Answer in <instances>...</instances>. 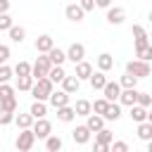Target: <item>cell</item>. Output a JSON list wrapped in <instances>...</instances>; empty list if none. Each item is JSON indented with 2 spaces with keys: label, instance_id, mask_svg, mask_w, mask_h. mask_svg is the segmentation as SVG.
<instances>
[{
  "label": "cell",
  "instance_id": "cell-1",
  "mask_svg": "<svg viewBox=\"0 0 152 152\" xmlns=\"http://www.w3.org/2000/svg\"><path fill=\"white\" fill-rule=\"evenodd\" d=\"M55 90V83L48 78V76H43V78H36L33 81V86H31V97L33 100H43V102H48V97H50V93Z\"/></svg>",
  "mask_w": 152,
  "mask_h": 152
},
{
  "label": "cell",
  "instance_id": "cell-2",
  "mask_svg": "<svg viewBox=\"0 0 152 152\" xmlns=\"http://www.w3.org/2000/svg\"><path fill=\"white\" fill-rule=\"evenodd\" d=\"M33 145H36L33 131H31V128H19V135H17V140H14V147H17L19 152H28Z\"/></svg>",
  "mask_w": 152,
  "mask_h": 152
},
{
  "label": "cell",
  "instance_id": "cell-3",
  "mask_svg": "<svg viewBox=\"0 0 152 152\" xmlns=\"http://www.w3.org/2000/svg\"><path fill=\"white\" fill-rule=\"evenodd\" d=\"M50 66H52V62L48 59V55L38 52V59L31 64V76H33V81H36V78H43V76H48Z\"/></svg>",
  "mask_w": 152,
  "mask_h": 152
},
{
  "label": "cell",
  "instance_id": "cell-4",
  "mask_svg": "<svg viewBox=\"0 0 152 152\" xmlns=\"http://www.w3.org/2000/svg\"><path fill=\"white\" fill-rule=\"evenodd\" d=\"M126 71L138 78H147L152 69H150V62H145V59H131V62H126Z\"/></svg>",
  "mask_w": 152,
  "mask_h": 152
},
{
  "label": "cell",
  "instance_id": "cell-5",
  "mask_svg": "<svg viewBox=\"0 0 152 152\" xmlns=\"http://www.w3.org/2000/svg\"><path fill=\"white\" fill-rule=\"evenodd\" d=\"M31 131H33L36 140H38V138H40V140H45V138L52 133V124H50L45 116H40V119H33V124H31Z\"/></svg>",
  "mask_w": 152,
  "mask_h": 152
},
{
  "label": "cell",
  "instance_id": "cell-6",
  "mask_svg": "<svg viewBox=\"0 0 152 152\" xmlns=\"http://www.w3.org/2000/svg\"><path fill=\"white\" fill-rule=\"evenodd\" d=\"M64 17H66L69 21L78 24V21H83V19H86V12L81 10V5H78V2H71V5H66V7H64Z\"/></svg>",
  "mask_w": 152,
  "mask_h": 152
},
{
  "label": "cell",
  "instance_id": "cell-7",
  "mask_svg": "<svg viewBox=\"0 0 152 152\" xmlns=\"http://www.w3.org/2000/svg\"><path fill=\"white\" fill-rule=\"evenodd\" d=\"M64 55H66V59H71V62L76 64V62H81V59L86 57V45H83V43H71V45L64 50Z\"/></svg>",
  "mask_w": 152,
  "mask_h": 152
},
{
  "label": "cell",
  "instance_id": "cell-8",
  "mask_svg": "<svg viewBox=\"0 0 152 152\" xmlns=\"http://www.w3.org/2000/svg\"><path fill=\"white\" fill-rule=\"evenodd\" d=\"M119 93H121L119 81H107V83L102 86V95H104V100H107V102H116Z\"/></svg>",
  "mask_w": 152,
  "mask_h": 152
},
{
  "label": "cell",
  "instance_id": "cell-9",
  "mask_svg": "<svg viewBox=\"0 0 152 152\" xmlns=\"http://www.w3.org/2000/svg\"><path fill=\"white\" fill-rule=\"evenodd\" d=\"M131 119H133L135 124H140V121H152L150 107H142V104H131Z\"/></svg>",
  "mask_w": 152,
  "mask_h": 152
},
{
  "label": "cell",
  "instance_id": "cell-10",
  "mask_svg": "<svg viewBox=\"0 0 152 152\" xmlns=\"http://www.w3.org/2000/svg\"><path fill=\"white\" fill-rule=\"evenodd\" d=\"M124 19H126V10L124 7H107V21L112 24V26H119V24H124Z\"/></svg>",
  "mask_w": 152,
  "mask_h": 152
},
{
  "label": "cell",
  "instance_id": "cell-11",
  "mask_svg": "<svg viewBox=\"0 0 152 152\" xmlns=\"http://www.w3.org/2000/svg\"><path fill=\"white\" fill-rule=\"evenodd\" d=\"M93 74V64L90 62H86V59H81V62H76L74 64V76L78 78V81H88V76Z\"/></svg>",
  "mask_w": 152,
  "mask_h": 152
},
{
  "label": "cell",
  "instance_id": "cell-12",
  "mask_svg": "<svg viewBox=\"0 0 152 152\" xmlns=\"http://www.w3.org/2000/svg\"><path fill=\"white\" fill-rule=\"evenodd\" d=\"M135 95H138V88H121L116 100H119V104L131 107V104H135Z\"/></svg>",
  "mask_w": 152,
  "mask_h": 152
},
{
  "label": "cell",
  "instance_id": "cell-13",
  "mask_svg": "<svg viewBox=\"0 0 152 152\" xmlns=\"http://www.w3.org/2000/svg\"><path fill=\"white\" fill-rule=\"evenodd\" d=\"M90 135H93V133L88 131V126H86V124H83V126H76V128L71 131V138H74V142H76V145H86V142L90 140Z\"/></svg>",
  "mask_w": 152,
  "mask_h": 152
},
{
  "label": "cell",
  "instance_id": "cell-14",
  "mask_svg": "<svg viewBox=\"0 0 152 152\" xmlns=\"http://www.w3.org/2000/svg\"><path fill=\"white\" fill-rule=\"evenodd\" d=\"M59 83H62V90H64V93H69V95L78 93V88H81V81H78L76 76H69V74H66Z\"/></svg>",
  "mask_w": 152,
  "mask_h": 152
},
{
  "label": "cell",
  "instance_id": "cell-15",
  "mask_svg": "<svg viewBox=\"0 0 152 152\" xmlns=\"http://www.w3.org/2000/svg\"><path fill=\"white\" fill-rule=\"evenodd\" d=\"M86 126H88V131H90V133H95V131H100V128L104 126V116H102V114L90 112V114L86 116Z\"/></svg>",
  "mask_w": 152,
  "mask_h": 152
},
{
  "label": "cell",
  "instance_id": "cell-16",
  "mask_svg": "<svg viewBox=\"0 0 152 152\" xmlns=\"http://www.w3.org/2000/svg\"><path fill=\"white\" fill-rule=\"evenodd\" d=\"M48 102H50L55 109L62 107V104H69V93H64V90H52L50 97H48Z\"/></svg>",
  "mask_w": 152,
  "mask_h": 152
},
{
  "label": "cell",
  "instance_id": "cell-17",
  "mask_svg": "<svg viewBox=\"0 0 152 152\" xmlns=\"http://www.w3.org/2000/svg\"><path fill=\"white\" fill-rule=\"evenodd\" d=\"M33 45H36V52H43V55H45V52L55 45V40H52V36L43 33V36H38V38H36V43H33Z\"/></svg>",
  "mask_w": 152,
  "mask_h": 152
},
{
  "label": "cell",
  "instance_id": "cell-18",
  "mask_svg": "<svg viewBox=\"0 0 152 152\" xmlns=\"http://www.w3.org/2000/svg\"><path fill=\"white\" fill-rule=\"evenodd\" d=\"M88 83H90V88L93 90H102V86L107 83V76H104V71H93L90 76H88Z\"/></svg>",
  "mask_w": 152,
  "mask_h": 152
},
{
  "label": "cell",
  "instance_id": "cell-19",
  "mask_svg": "<svg viewBox=\"0 0 152 152\" xmlns=\"http://www.w3.org/2000/svg\"><path fill=\"white\" fill-rule=\"evenodd\" d=\"M104 121H119L121 116V104L119 102H107V109H104Z\"/></svg>",
  "mask_w": 152,
  "mask_h": 152
},
{
  "label": "cell",
  "instance_id": "cell-20",
  "mask_svg": "<svg viewBox=\"0 0 152 152\" xmlns=\"http://www.w3.org/2000/svg\"><path fill=\"white\" fill-rule=\"evenodd\" d=\"M97 69L104 71V74H107L109 69H114V57H112L109 52H100V55H97Z\"/></svg>",
  "mask_w": 152,
  "mask_h": 152
},
{
  "label": "cell",
  "instance_id": "cell-21",
  "mask_svg": "<svg viewBox=\"0 0 152 152\" xmlns=\"http://www.w3.org/2000/svg\"><path fill=\"white\" fill-rule=\"evenodd\" d=\"M57 119H59V121H64V124L74 121V119H76L74 107H71V104H62V107H57Z\"/></svg>",
  "mask_w": 152,
  "mask_h": 152
},
{
  "label": "cell",
  "instance_id": "cell-22",
  "mask_svg": "<svg viewBox=\"0 0 152 152\" xmlns=\"http://www.w3.org/2000/svg\"><path fill=\"white\" fill-rule=\"evenodd\" d=\"M7 33H10V40L12 43H24V38H26V28L24 26H17V24H12L7 28Z\"/></svg>",
  "mask_w": 152,
  "mask_h": 152
},
{
  "label": "cell",
  "instance_id": "cell-23",
  "mask_svg": "<svg viewBox=\"0 0 152 152\" xmlns=\"http://www.w3.org/2000/svg\"><path fill=\"white\" fill-rule=\"evenodd\" d=\"M45 55H48V59H50L52 64H64V62H66V55H64V50H59V48H55V45H52V48H50Z\"/></svg>",
  "mask_w": 152,
  "mask_h": 152
},
{
  "label": "cell",
  "instance_id": "cell-24",
  "mask_svg": "<svg viewBox=\"0 0 152 152\" xmlns=\"http://www.w3.org/2000/svg\"><path fill=\"white\" fill-rule=\"evenodd\" d=\"M28 114H31L33 119H40V116H45V114H48V104H45L43 100H33V104H31Z\"/></svg>",
  "mask_w": 152,
  "mask_h": 152
},
{
  "label": "cell",
  "instance_id": "cell-25",
  "mask_svg": "<svg viewBox=\"0 0 152 152\" xmlns=\"http://www.w3.org/2000/svg\"><path fill=\"white\" fill-rule=\"evenodd\" d=\"M62 147H64V142H62L59 135H52V133H50V135L45 138V150H48V152H59Z\"/></svg>",
  "mask_w": 152,
  "mask_h": 152
},
{
  "label": "cell",
  "instance_id": "cell-26",
  "mask_svg": "<svg viewBox=\"0 0 152 152\" xmlns=\"http://www.w3.org/2000/svg\"><path fill=\"white\" fill-rule=\"evenodd\" d=\"M64 76H66V71H64V66H62V64H52V66H50V71H48V78H50L52 83H59Z\"/></svg>",
  "mask_w": 152,
  "mask_h": 152
},
{
  "label": "cell",
  "instance_id": "cell-27",
  "mask_svg": "<svg viewBox=\"0 0 152 152\" xmlns=\"http://www.w3.org/2000/svg\"><path fill=\"white\" fill-rule=\"evenodd\" d=\"M138 138L140 140H152V121H140L138 124Z\"/></svg>",
  "mask_w": 152,
  "mask_h": 152
},
{
  "label": "cell",
  "instance_id": "cell-28",
  "mask_svg": "<svg viewBox=\"0 0 152 152\" xmlns=\"http://www.w3.org/2000/svg\"><path fill=\"white\" fill-rule=\"evenodd\" d=\"M112 140H114V133H112L109 128L102 126L100 131H95V142H104V145H109Z\"/></svg>",
  "mask_w": 152,
  "mask_h": 152
},
{
  "label": "cell",
  "instance_id": "cell-29",
  "mask_svg": "<svg viewBox=\"0 0 152 152\" xmlns=\"http://www.w3.org/2000/svg\"><path fill=\"white\" fill-rule=\"evenodd\" d=\"M138 81H140L138 76H133V74L126 71V74L119 78V86H121V88H138Z\"/></svg>",
  "mask_w": 152,
  "mask_h": 152
},
{
  "label": "cell",
  "instance_id": "cell-30",
  "mask_svg": "<svg viewBox=\"0 0 152 152\" xmlns=\"http://www.w3.org/2000/svg\"><path fill=\"white\" fill-rule=\"evenodd\" d=\"M74 112H76V116H88L93 109H90V102H88V100H76Z\"/></svg>",
  "mask_w": 152,
  "mask_h": 152
},
{
  "label": "cell",
  "instance_id": "cell-31",
  "mask_svg": "<svg viewBox=\"0 0 152 152\" xmlns=\"http://www.w3.org/2000/svg\"><path fill=\"white\" fill-rule=\"evenodd\" d=\"M31 86H33V76H31V74H28V76H17V90L28 93Z\"/></svg>",
  "mask_w": 152,
  "mask_h": 152
},
{
  "label": "cell",
  "instance_id": "cell-32",
  "mask_svg": "<svg viewBox=\"0 0 152 152\" xmlns=\"http://www.w3.org/2000/svg\"><path fill=\"white\" fill-rule=\"evenodd\" d=\"M14 124L19 126V128H31V124H33V116L26 112V114H14Z\"/></svg>",
  "mask_w": 152,
  "mask_h": 152
},
{
  "label": "cell",
  "instance_id": "cell-33",
  "mask_svg": "<svg viewBox=\"0 0 152 152\" xmlns=\"http://www.w3.org/2000/svg\"><path fill=\"white\" fill-rule=\"evenodd\" d=\"M0 109H7V112H17V97H14V95L0 97Z\"/></svg>",
  "mask_w": 152,
  "mask_h": 152
},
{
  "label": "cell",
  "instance_id": "cell-34",
  "mask_svg": "<svg viewBox=\"0 0 152 152\" xmlns=\"http://www.w3.org/2000/svg\"><path fill=\"white\" fill-rule=\"evenodd\" d=\"M12 71H14L17 76H28V74H31V64L21 59V62H17V64H14V69H12Z\"/></svg>",
  "mask_w": 152,
  "mask_h": 152
},
{
  "label": "cell",
  "instance_id": "cell-35",
  "mask_svg": "<svg viewBox=\"0 0 152 152\" xmlns=\"http://www.w3.org/2000/svg\"><path fill=\"white\" fill-rule=\"evenodd\" d=\"M135 104L152 107V95H150V93H145V90H138V95H135Z\"/></svg>",
  "mask_w": 152,
  "mask_h": 152
},
{
  "label": "cell",
  "instance_id": "cell-36",
  "mask_svg": "<svg viewBox=\"0 0 152 152\" xmlns=\"http://www.w3.org/2000/svg\"><path fill=\"white\" fill-rule=\"evenodd\" d=\"M135 57H138V59H145V62H150V59H152V45L135 48Z\"/></svg>",
  "mask_w": 152,
  "mask_h": 152
},
{
  "label": "cell",
  "instance_id": "cell-37",
  "mask_svg": "<svg viewBox=\"0 0 152 152\" xmlns=\"http://www.w3.org/2000/svg\"><path fill=\"white\" fill-rule=\"evenodd\" d=\"M14 76V71H12V66H7V64H0V83H10V78Z\"/></svg>",
  "mask_w": 152,
  "mask_h": 152
},
{
  "label": "cell",
  "instance_id": "cell-38",
  "mask_svg": "<svg viewBox=\"0 0 152 152\" xmlns=\"http://www.w3.org/2000/svg\"><path fill=\"white\" fill-rule=\"evenodd\" d=\"M90 109H93L95 114H104V109H107V100H104V97H100V100L90 102Z\"/></svg>",
  "mask_w": 152,
  "mask_h": 152
},
{
  "label": "cell",
  "instance_id": "cell-39",
  "mask_svg": "<svg viewBox=\"0 0 152 152\" xmlns=\"http://www.w3.org/2000/svg\"><path fill=\"white\" fill-rule=\"evenodd\" d=\"M10 124H14V112L0 109V126H10Z\"/></svg>",
  "mask_w": 152,
  "mask_h": 152
},
{
  "label": "cell",
  "instance_id": "cell-40",
  "mask_svg": "<svg viewBox=\"0 0 152 152\" xmlns=\"http://www.w3.org/2000/svg\"><path fill=\"white\" fill-rule=\"evenodd\" d=\"M12 24H14V21H12L10 12H0V31H7Z\"/></svg>",
  "mask_w": 152,
  "mask_h": 152
},
{
  "label": "cell",
  "instance_id": "cell-41",
  "mask_svg": "<svg viewBox=\"0 0 152 152\" xmlns=\"http://www.w3.org/2000/svg\"><path fill=\"white\" fill-rule=\"evenodd\" d=\"M109 150H114V152H128V145L124 140H112L109 142Z\"/></svg>",
  "mask_w": 152,
  "mask_h": 152
},
{
  "label": "cell",
  "instance_id": "cell-42",
  "mask_svg": "<svg viewBox=\"0 0 152 152\" xmlns=\"http://www.w3.org/2000/svg\"><path fill=\"white\" fill-rule=\"evenodd\" d=\"M131 33H133V38H147V31H145L140 24H133V26H131Z\"/></svg>",
  "mask_w": 152,
  "mask_h": 152
},
{
  "label": "cell",
  "instance_id": "cell-43",
  "mask_svg": "<svg viewBox=\"0 0 152 152\" xmlns=\"http://www.w3.org/2000/svg\"><path fill=\"white\" fill-rule=\"evenodd\" d=\"M7 95H14V88L10 83H0V97H7Z\"/></svg>",
  "mask_w": 152,
  "mask_h": 152
},
{
  "label": "cell",
  "instance_id": "cell-44",
  "mask_svg": "<svg viewBox=\"0 0 152 152\" xmlns=\"http://www.w3.org/2000/svg\"><path fill=\"white\" fill-rule=\"evenodd\" d=\"M78 5H81V10H83V12L95 10V0H78Z\"/></svg>",
  "mask_w": 152,
  "mask_h": 152
},
{
  "label": "cell",
  "instance_id": "cell-45",
  "mask_svg": "<svg viewBox=\"0 0 152 152\" xmlns=\"http://www.w3.org/2000/svg\"><path fill=\"white\" fill-rule=\"evenodd\" d=\"M10 59V48L7 45H0V64H5Z\"/></svg>",
  "mask_w": 152,
  "mask_h": 152
},
{
  "label": "cell",
  "instance_id": "cell-46",
  "mask_svg": "<svg viewBox=\"0 0 152 152\" xmlns=\"http://www.w3.org/2000/svg\"><path fill=\"white\" fill-rule=\"evenodd\" d=\"M93 150H95V152H107V150H109V145H104V142H95V145H93Z\"/></svg>",
  "mask_w": 152,
  "mask_h": 152
},
{
  "label": "cell",
  "instance_id": "cell-47",
  "mask_svg": "<svg viewBox=\"0 0 152 152\" xmlns=\"http://www.w3.org/2000/svg\"><path fill=\"white\" fill-rule=\"evenodd\" d=\"M112 5V0H95V7H102V10H107Z\"/></svg>",
  "mask_w": 152,
  "mask_h": 152
},
{
  "label": "cell",
  "instance_id": "cell-48",
  "mask_svg": "<svg viewBox=\"0 0 152 152\" xmlns=\"http://www.w3.org/2000/svg\"><path fill=\"white\" fill-rule=\"evenodd\" d=\"M0 12H10V0H0Z\"/></svg>",
  "mask_w": 152,
  "mask_h": 152
}]
</instances>
